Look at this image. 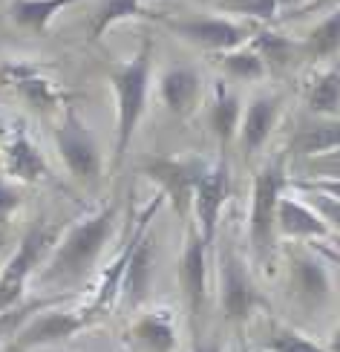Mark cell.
<instances>
[{
	"mask_svg": "<svg viewBox=\"0 0 340 352\" xmlns=\"http://www.w3.org/2000/svg\"><path fill=\"white\" fill-rule=\"evenodd\" d=\"M219 12L228 14H240V18H251L260 23H269L277 18V12L283 9L280 0H219Z\"/></svg>",
	"mask_w": 340,
	"mask_h": 352,
	"instance_id": "obj_27",
	"label": "cell"
},
{
	"mask_svg": "<svg viewBox=\"0 0 340 352\" xmlns=\"http://www.w3.org/2000/svg\"><path fill=\"white\" fill-rule=\"evenodd\" d=\"M340 0H308V3H303L300 9H294V14H308V12H317V9H337Z\"/></svg>",
	"mask_w": 340,
	"mask_h": 352,
	"instance_id": "obj_34",
	"label": "cell"
},
{
	"mask_svg": "<svg viewBox=\"0 0 340 352\" xmlns=\"http://www.w3.org/2000/svg\"><path fill=\"white\" fill-rule=\"evenodd\" d=\"M335 151H340V116H308L291 136V153L303 156L306 162Z\"/></svg>",
	"mask_w": 340,
	"mask_h": 352,
	"instance_id": "obj_17",
	"label": "cell"
},
{
	"mask_svg": "<svg viewBox=\"0 0 340 352\" xmlns=\"http://www.w3.org/2000/svg\"><path fill=\"white\" fill-rule=\"evenodd\" d=\"M308 205L320 214V219L326 223L332 231L340 234V199L337 197H329V194H320V190H303Z\"/></svg>",
	"mask_w": 340,
	"mask_h": 352,
	"instance_id": "obj_30",
	"label": "cell"
},
{
	"mask_svg": "<svg viewBox=\"0 0 340 352\" xmlns=\"http://www.w3.org/2000/svg\"><path fill=\"white\" fill-rule=\"evenodd\" d=\"M288 280L297 303L306 312H317L332 300V277L326 263L315 254H291L288 260Z\"/></svg>",
	"mask_w": 340,
	"mask_h": 352,
	"instance_id": "obj_12",
	"label": "cell"
},
{
	"mask_svg": "<svg viewBox=\"0 0 340 352\" xmlns=\"http://www.w3.org/2000/svg\"><path fill=\"white\" fill-rule=\"evenodd\" d=\"M308 170L315 173L312 179H340V151H335L329 156L308 159Z\"/></svg>",
	"mask_w": 340,
	"mask_h": 352,
	"instance_id": "obj_32",
	"label": "cell"
},
{
	"mask_svg": "<svg viewBox=\"0 0 340 352\" xmlns=\"http://www.w3.org/2000/svg\"><path fill=\"white\" fill-rule=\"evenodd\" d=\"M115 205H104L98 208L95 214L78 219L61 240L55 243L52 254L43 263V269L38 272V280L41 286H49V289H76L81 286L90 272L95 269V263L104 252V245L113 237V228H115Z\"/></svg>",
	"mask_w": 340,
	"mask_h": 352,
	"instance_id": "obj_1",
	"label": "cell"
},
{
	"mask_svg": "<svg viewBox=\"0 0 340 352\" xmlns=\"http://www.w3.org/2000/svg\"><path fill=\"white\" fill-rule=\"evenodd\" d=\"M277 234L286 240H326L332 228L308 202L297 197H283L277 211Z\"/></svg>",
	"mask_w": 340,
	"mask_h": 352,
	"instance_id": "obj_19",
	"label": "cell"
},
{
	"mask_svg": "<svg viewBox=\"0 0 340 352\" xmlns=\"http://www.w3.org/2000/svg\"><path fill=\"white\" fill-rule=\"evenodd\" d=\"M55 243H58V228L43 223V219H38V223L23 234L21 245L14 248V254L9 257L3 272H0V315L14 309V306H21L29 277L41 269V263L47 260L49 248H55Z\"/></svg>",
	"mask_w": 340,
	"mask_h": 352,
	"instance_id": "obj_4",
	"label": "cell"
},
{
	"mask_svg": "<svg viewBox=\"0 0 340 352\" xmlns=\"http://www.w3.org/2000/svg\"><path fill=\"white\" fill-rule=\"evenodd\" d=\"M3 352H26V349H21V346H18V344H14V341H12V344H9V346H6V349H3Z\"/></svg>",
	"mask_w": 340,
	"mask_h": 352,
	"instance_id": "obj_40",
	"label": "cell"
},
{
	"mask_svg": "<svg viewBox=\"0 0 340 352\" xmlns=\"http://www.w3.org/2000/svg\"><path fill=\"white\" fill-rule=\"evenodd\" d=\"M130 341L141 352H173L176 349V324L168 309L144 312L133 320Z\"/></svg>",
	"mask_w": 340,
	"mask_h": 352,
	"instance_id": "obj_21",
	"label": "cell"
},
{
	"mask_svg": "<svg viewBox=\"0 0 340 352\" xmlns=\"http://www.w3.org/2000/svg\"><path fill=\"white\" fill-rule=\"evenodd\" d=\"M242 101L231 87L225 84V78H216L214 84V104H211V127L214 136L219 142V151H228V144L234 139H240V127H242Z\"/></svg>",
	"mask_w": 340,
	"mask_h": 352,
	"instance_id": "obj_20",
	"label": "cell"
},
{
	"mask_svg": "<svg viewBox=\"0 0 340 352\" xmlns=\"http://www.w3.org/2000/svg\"><path fill=\"white\" fill-rule=\"evenodd\" d=\"M306 104L312 116H340V64L317 72L308 84Z\"/></svg>",
	"mask_w": 340,
	"mask_h": 352,
	"instance_id": "obj_25",
	"label": "cell"
},
{
	"mask_svg": "<svg viewBox=\"0 0 340 352\" xmlns=\"http://www.w3.org/2000/svg\"><path fill=\"white\" fill-rule=\"evenodd\" d=\"M269 349L271 352H329V349L317 346L312 338H306V335L286 329V327H274L271 338H269Z\"/></svg>",
	"mask_w": 340,
	"mask_h": 352,
	"instance_id": "obj_28",
	"label": "cell"
},
{
	"mask_svg": "<svg viewBox=\"0 0 340 352\" xmlns=\"http://www.w3.org/2000/svg\"><path fill=\"white\" fill-rule=\"evenodd\" d=\"M208 248L211 245L202 240L196 226L188 223V243L176 266V277H179V292L190 318H199L205 309V298H208Z\"/></svg>",
	"mask_w": 340,
	"mask_h": 352,
	"instance_id": "obj_11",
	"label": "cell"
},
{
	"mask_svg": "<svg viewBox=\"0 0 340 352\" xmlns=\"http://www.w3.org/2000/svg\"><path fill=\"white\" fill-rule=\"evenodd\" d=\"M288 151L271 156L257 176L251 188V214H248V245L257 269L269 274L277 254V211L280 199L286 197L288 188Z\"/></svg>",
	"mask_w": 340,
	"mask_h": 352,
	"instance_id": "obj_3",
	"label": "cell"
},
{
	"mask_svg": "<svg viewBox=\"0 0 340 352\" xmlns=\"http://www.w3.org/2000/svg\"><path fill=\"white\" fill-rule=\"evenodd\" d=\"M329 352H340V327L335 329V335H332V341H329Z\"/></svg>",
	"mask_w": 340,
	"mask_h": 352,
	"instance_id": "obj_36",
	"label": "cell"
},
{
	"mask_svg": "<svg viewBox=\"0 0 340 352\" xmlns=\"http://www.w3.org/2000/svg\"><path fill=\"white\" fill-rule=\"evenodd\" d=\"M317 248H320V245H317ZM320 252L326 254V257H332V260H337V263H340V245H337V248H326V245H323Z\"/></svg>",
	"mask_w": 340,
	"mask_h": 352,
	"instance_id": "obj_37",
	"label": "cell"
},
{
	"mask_svg": "<svg viewBox=\"0 0 340 352\" xmlns=\"http://www.w3.org/2000/svg\"><path fill=\"white\" fill-rule=\"evenodd\" d=\"M194 352H223V346H219V341H196Z\"/></svg>",
	"mask_w": 340,
	"mask_h": 352,
	"instance_id": "obj_35",
	"label": "cell"
},
{
	"mask_svg": "<svg viewBox=\"0 0 340 352\" xmlns=\"http://www.w3.org/2000/svg\"><path fill=\"white\" fill-rule=\"evenodd\" d=\"M297 190H320V194H329V197H337L340 199V179H297L294 182Z\"/></svg>",
	"mask_w": 340,
	"mask_h": 352,
	"instance_id": "obj_33",
	"label": "cell"
},
{
	"mask_svg": "<svg viewBox=\"0 0 340 352\" xmlns=\"http://www.w3.org/2000/svg\"><path fill=\"white\" fill-rule=\"evenodd\" d=\"M161 104L176 119H190L202 98V78L194 67H170L159 81Z\"/></svg>",
	"mask_w": 340,
	"mask_h": 352,
	"instance_id": "obj_16",
	"label": "cell"
},
{
	"mask_svg": "<svg viewBox=\"0 0 340 352\" xmlns=\"http://www.w3.org/2000/svg\"><path fill=\"white\" fill-rule=\"evenodd\" d=\"M214 64L234 81H262L269 76V64H265V58L254 50V43L223 52V55H214Z\"/></svg>",
	"mask_w": 340,
	"mask_h": 352,
	"instance_id": "obj_26",
	"label": "cell"
},
{
	"mask_svg": "<svg viewBox=\"0 0 340 352\" xmlns=\"http://www.w3.org/2000/svg\"><path fill=\"white\" fill-rule=\"evenodd\" d=\"M231 194V170H228V159L219 156L208 170L202 173V179L194 190V226L202 234V240L214 245L216 240V228H219V217L228 202Z\"/></svg>",
	"mask_w": 340,
	"mask_h": 352,
	"instance_id": "obj_9",
	"label": "cell"
},
{
	"mask_svg": "<svg viewBox=\"0 0 340 352\" xmlns=\"http://www.w3.org/2000/svg\"><path fill=\"white\" fill-rule=\"evenodd\" d=\"M280 6H283V9H288V6L300 9V6H303V0H280Z\"/></svg>",
	"mask_w": 340,
	"mask_h": 352,
	"instance_id": "obj_39",
	"label": "cell"
},
{
	"mask_svg": "<svg viewBox=\"0 0 340 352\" xmlns=\"http://www.w3.org/2000/svg\"><path fill=\"white\" fill-rule=\"evenodd\" d=\"M55 148L61 153L67 170L72 173V179H78L81 185H95L101 179L98 144L76 107H64L61 122L55 127Z\"/></svg>",
	"mask_w": 340,
	"mask_h": 352,
	"instance_id": "obj_7",
	"label": "cell"
},
{
	"mask_svg": "<svg viewBox=\"0 0 340 352\" xmlns=\"http://www.w3.org/2000/svg\"><path fill=\"white\" fill-rule=\"evenodd\" d=\"M300 50H303V58L308 64L332 61V58L340 52V6L332 9L317 26H312V32L306 35Z\"/></svg>",
	"mask_w": 340,
	"mask_h": 352,
	"instance_id": "obj_23",
	"label": "cell"
},
{
	"mask_svg": "<svg viewBox=\"0 0 340 352\" xmlns=\"http://www.w3.org/2000/svg\"><path fill=\"white\" fill-rule=\"evenodd\" d=\"M21 190L12 188L6 182V173H0V237H3V228L9 226V217L21 208Z\"/></svg>",
	"mask_w": 340,
	"mask_h": 352,
	"instance_id": "obj_31",
	"label": "cell"
},
{
	"mask_svg": "<svg viewBox=\"0 0 340 352\" xmlns=\"http://www.w3.org/2000/svg\"><path fill=\"white\" fill-rule=\"evenodd\" d=\"M153 266H156V243L150 226H147L139 240L136 248L130 254L127 272H124V283H122V300H127V306H141L150 295V280H153Z\"/></svg>",
	"mask_w": 340,
	"mask_h": 352,
	"instance_id": "obj_18",
	"label": "cell"
},
{
	"mask_svg": "<svg viewBox=\"0 0 340 352\" xmlns=\"http://www.w3.org/2000/svg\"><path fill=\"white\" fill-rule=\"evenodd\" d=\"M9 133H12V130H9V124H6V122H0V144H3V142L9 139Z\"/></svg>",
	"mask_w": 340,
	"mask_h": 352,
	"instance_id": "obj_38",
	"label": "cell"
},
{
	"mask_svg": "<svg viewBox=\"0 0 340 352\" xmlns=\"http://www.w3.org/2000/svg\"><path fill=\"white\" fill-rule=\"evenodd\" d=\"M78 0H12L9 14L21 29L32 35H47L49 23Z\"/></svg>",
	"mask_w": 340,
	"mask_h": 352,
	"instance_id": "obj_22",
	"label": "cell"
},
{
	"mask_svg": "<svg viewBox=\"0 0 340 352\" xmlns=\"http://www.w3.org/2000/svg\"><path fill=\"white\" fill-rule=\"evenodd\" d=\"M95 320L87 315V309L69 312V309H41L38 315H32L26 324L14 335V344L21 349H35V346H49V344H61L72 335H78L81 329H87Z\"/></svg>",
	"mask_w": 340,
	"mask_h": 352,
	"instance_id": "obj_10",
	"label": "cell"
},
{
	"mask_svg": "<svg viewBox=\"0 0 340 352\" xmlns=\"http://www.w3.org/2000/svg\"><path fill=\"white\" fill-rule=\"evenodd\" d=\"M260 306V292L254 286L245 260L234 252V248H223L219 254V309L228 324H245Z\"/></svg>",
	"mask_w": 340,
	"mask_h": 352,
	"instance_id": "obj_8",
	"label": "cell"
},
{
	"mask_svg": "<svg viewBox=\"0 0 340 352\" xmlns=\"http://www.w3.org/2000/svg\"><path fill=\"white\" fill-rule=\"evenodd\" d=\"M156 23L170 29L173 35H179L182 41L194 43L196 50L211 52V55H223L231 50L248 47L257 38L254 26L236 23L228 18H168V14H156Z\"/></svg>",
	"mask_w": 340,
	"mask_h": 352,
	"instance_id": "obj_6",
	"label": "cell"
},
{
	"mask_svg": "<svg viewBox=\"0 0 340 352\" xmlns=\"http://www.w3.org/2000/svg\"><path fill=\"white\" fill-rule=\"evenodd\" d=\"M153 76V38H144L139 52L130 61L110 69V84L115 90V144H113V170L124 165L130 144L139 133V124L147 113Z\"/></svg>",
	"mask_w": 340,
	"mask_h": 352,
	"instance_id": "obj_2",
	"label": "cell"
},
{
	"mask_svg": "<svg viewBox=\"0 0 340 352\" xmlns=\"http://www.w3.org/2000/svg\"><path fill=\"white\" fill-rule=\"evenodd\" d=\"M139 170L150 179L165 197L176 217L188 219L194 214V190L208 165L199 156H147L139 162Z\"/></svg>",
	"mask_w": 340,
	"mask_h": 352,
	"instance_id": "obj_5",
	"label": "cell"
},
{
	"mask_svg": "<svg viewBox=\"0 0 340 352\" xmlns=\"http://www.w3.org/2000/svg\"><path fill=\"white\" fill-rule=\"evenodd\" d=\"M0 84H12L35 110H52L67 101V93L41 76L35 64H6L0 67Z\"/></svg>",
	"mask_w": 340,
	"mask_h": 352,
	"instance_id": "obj_15",
	"label": "cell"
},
{
	"mask_svg": "<svg viewBox=\"0 0 340 352\" xmlns=\"http://www.w3.org/2000/svg\"><path fill=\"white\" fill-rule=\"evenodd\" d=\"M3 170H6V176H12V179H21L29 185L43 182L52 176L47 159H43V153L38 151V144L29 139L23 119H18L12 124V133L3 142Z\"/></svg>",
	"mask_w": 340,
	"mask_h": 352,
	"instance_id": "obj_13",
	"label": "cell"
},
{
	"mask_svg": "<svg viewBox=\"0 0 340 352\" xmlns=\"http://www.w3.org/2000/svg\"><path fill=\"white\" fill-rule=\"evenodd\" d=\"M283 104H286V96H280V93L251 98V104L242 113V127H240V144H242L245 159H251L265 148V142L271 139L280 116H283Z\"/></svg>",
	"mask_w": 340,
	"mask_h": 352,
	"instance_id": "obj_14",
	"label": "cell"
},
{
	"mask_svg": "<svg viewBox=\"0 0 340 352\" xmlns=\"http://www.w3.org/2000/svg\"><path fill=\"white\" fill-rule=\"evenodd\" d=\"M55 300H61V298H49V300H32V303H21V306H14V309H9V312H3L0 315V335H18V329L26 324L32 315H38L43 306H49V303H55Z\"/></svg>",
	"mask_w": 340,
	"mask_h": 352,
	"instance_id": "obj_29",
	"label": "cell"
},
{
	"mask_svg": "<svg viewBox=\"0 0 340 352\" xmlns=\"http://www.w3.org/2000/svg\"><path fill=\"white\" fill-rule=\"evenodd\" d=\"M133 18H141V21H153L156 14L147 12L141 6V0H104V3L98 6V12L93 14V23H90V41L98 43L104 38L115 23L122 21H133Z\"/></svg>",
	"mask_w": 340,
	"mask_h": 352,
	"instance_id": "obj_24",
	"label": "cell"
}]
</instances>
